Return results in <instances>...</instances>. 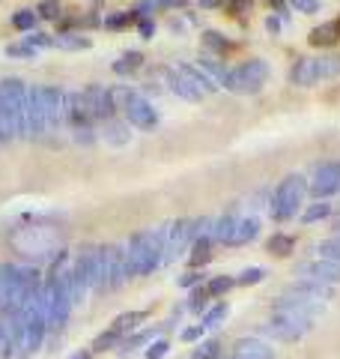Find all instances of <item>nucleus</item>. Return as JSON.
I'll return each instance as SVG.
<instances>
[{"mask_svg":"<svg viewBox=\"0 0 340 359\" xmlns=\"http://www.w3.org/2000/svg\"><path fill=\"white\" fill-rule=\"evenodd\" d=\"M164 240H167V224L132 233V240L126 243L129 273L132 276H153L158 266H164Z\"/></svg>","mask_w":340,"mask_h":359,"instance_id":"nucleus-1","label":"nucleus"},{"mask_svg":"<svg viewBox=\"0 0 340 359\" xmlns=\"http://www.w3.org/2000/svg\"><path fill=\"white\" fill-rule=\"evenodd\" d=\"M304 198H308V180L302 174H290L283 177L275 195H271V204H269V212L275 222H290L299 216V210L304 204Z\"/></svg>","mask_w":340,"mask_h":359,"instance_id":"nucleus-2","label":"nucleus"},{"mask_svg":"<svg viewBox=\"0 0 340 359\" xmlns=\"http://www.w3.org/2000/svg\"><path fill=\"white\" fill-rule=\"evenodd\" d=\"M266 81H269V63L263 57H251L239 66H233V69H227V78L221 81V87H227L230 93L251 96V93H260Z\"/></svg>","mask_w":340,"mask_h":359,"instance_id":"nucleus-3","label":"nucleus"},{"mask_svg":"<svg viewBox=\"0 0 340 359\" xmlns=\"http://www.w3.org/2000/svg\"><path fill=\"white\" fill-rule=\"evenodd\" d=\"M311 330H313V320L302 318V314H290V311H271V318L263 323V332H269L281 344H296Z\"/></svg>","mask_w":340,"mask_h":359,"instance_id":"nucleus-4","label":"nucleus"},{"mask_svg":"<svg viewBox=\"0 0 340 359\" xmlns=\"http://www.w3.org/2000/svg\"><path fill=\"white\" fill-rule=\"evenodd\" d=\"M0 96L13 117L15 138H27V84L21 78H0Z\"/></svg>","mask_w":340,"mask_h":359,"instance_id":"nucleus-5","label":"nucleus"},{"mask_svg":"<svg viewBox=\"0 0 340 359\" xmlns=\"http://www.w3.org/2000/svg\"><path fill=\"white\" fill-rule=\"evenodd\" d=\"M129 278L132 273H129L126 245H120V243L105 245V290H120Z\"/></svg>","mask_w":340,"mask_h":359,"instance_id":"nucleus-6","label":"nucleus"},{"mask_svg":"<svg viewBox=\"0 0 340 359\" xmlns=\"http://www.w3.org/2000/svg\"><path fill=\"white\" fill-rule=\"evenodd\" d=\"M194 243V219H176L167 224L164 240V264H173L179 255H185Z\"/></svg>","mask_w":340,"mask_h":359,"instance_id":"nucleus-7","label":"nucleus"},{"mask_svg":"<svg viewBox=\"0 0 340 359\" xmlns=\"http://www.w3.org/2000/svg\"><path fill=\"white\" fill-rule=\"evenodd\" d=\"M84 96V105L90 111V120H99V123H108L113 120V114H117V102H113V93L111 87H101V84H90L81 90Z\"/></svg>","mask_w":340,"mask_h":359,"instance_id":"nucleus-8","label":"nucleus"},{"mask_svg":"<svg viewBox=\"0 0 340 359\" xmlns=\"http://www.w3.org/2000/svg\"><path fill=\"white\" fill-rule=\"evenodd\" d=\"M308 192L316 198V201H328L332 195L340 192V162H323L316 165V171L308 183Z\"/></svg>","mask_w":340,"mask_h":359,"instance_id":"nucleus-9","label":"nucleus"},{"mask_svg":"<svg viewBox=\"0 0 340 359\" xmlns=\"http://www.w3.org/2000/svg\"><path fill=\"white\" fill-rule=\"evenodd\" d=\"M122 111H126L129 126L141 129V132H150V129L158 126V111H155V105L143 93H132V99L122 105Z\"/></svg>","mask_w":340,"mask_h":359,"instance_id":"nucleus-10","label":"nucleus"},{"mask_svg":"<svg viewBox=\"0 0 340 359\" xmlns=\"http://www.w3.org/2000/svg\"><path fill=\"white\" fill-rule=\"evenodd\" d=\"M296 276L299 278H311V282H323L328 287H337L340 285V264L323 261V257H313V261H302L296 266Z\"/></svg>","mask_w":340,"mask_h":359,"instance_id":"nucleus-11","label":"nucleus"},{"mask_svg":"<svg viewBox=\"0 0 340 359\" xmlns=\"http://www.w3.org/2000/svg\"><path fill=\"white\" fill-rule=\"evenodd\" d=\"M39 96H42L45 120H48V132L60 129V123H66V93L60 87H54V84H42Z\"/></svg>","mask_w":340,"mask_h":359,"instance_id":"nucleus-12","label":"nucleus"},{"mask_svg":"<svg viewBox=\"0 0 340 359\" xmlns=\"http://www.w3.org/2000/svg\"><path fill=\"white\" fill-rule=\"evenodd\" d=\"M48 135V120H45V111H42V96H39V87H27V138L36 141Z\"/></svg>","mask_w":340,"mask_h":359,"instance_id":"nucleus-13","label":"nucleus"},{"mask_svg":"<svg viewBox=\"0 0 340 359\" xmlns=\"http://www.w3.org/2000/svg\"><path fill=\"white\" fill-rule=\"evenodd\" d=\"M227 359H275V347L263 339H239Z\"/></svg>","mask_w":340,"mask_h":359,"instance_id":"nucleus-14","label":"nucleus"},{"mask_svg":"<svg viewBox=\"0 0 340 359\" xmlns=\"http://www.w3.org/2000/svg\"><path fill=\"white\" fill-rule=\"evenodd\" d=\"M162 72H164L167 90H170V93H173V96L185 99V102H200V99H203V93H200V90H197L194 84H191L188 78H185L183 72H179V69H162Z\"/></svg>","mask_w":340,"mask_h":359,"instance_id":"nucleus-15","label":"nucleus"},{"mask_svg":"<svg viewBox=\"0 0 340 359\" xmlns=\"http://www.w3.org/2000/svg\"><path fill=\"white\" fill-rule=\"evenodd\" d=\"M320 81V60L316 57H299L290 69V84L296 87H313Z\"/></svg>","mask_w":340,"mask_h":359,"instance_id":"nucleus-16","label":"nucleus"},{"mask_svg":"<svg viewBox=\"0 0 340 359\" xmlns=\"http://www.w3.org/2000/svg\"><path fill=\"white\" fill-rule=\"evenodd\" d=\"M66 126H69V129L93 126V120H90V111L84 105L81 90H75V93H66Z\"/></svg>","mask_w":340,"mask_h":359,"instance_id":"nucleus-17","label":"nucleus"},{"mask_svg":"<svg viewBox=\"0 0 340 359\" xmlns=\"http://www.w3.org/2000/svg\"><path fill=\"white\" fill-rule=\"evenodd\" d=\"M146 318H150V311H146V309L122 311V314H120V318H113V320L108 323V327H111L113 332H117V335H120V339H129V335H132L134 330H141V323H143Z\"/></svg>","mask_w":340,"mask_h":359,"instance_id":"nucleus-18","label":"nucleus"},{"mask_svg":"<svg viewBox=\"0 0 340 359\" xmlns=\"http://www.w3.org/2000/svg\"><path fill=\"white\" fill-rule=\"evenodd\" d=\"M260 228H263V224H260V219L257 216H248V219H239L236 222V231H233V237H230V249H239V245H248L251 240H257L260 237Z\"/></svg>","mask_w":340,"mask_h":359,"instance_id":"nucleus-19","label":"nucleus"},{"mask_svg":"<svg viewBox=\"0 0 340 359\" xmlns=\"http://www.w3.org/2000/svg\"><path fill=\"white\" fill-rule=\"evenodd\" d=\"M308 42L313 45V48H332V45H337V42H340V18L325 21V25L313 27L311 36H308Z\"/></svg>","mask_w":340,"mask_h":359,"instance_id":"nucleus-20","label":"nucleus"},{"mask_svg":"<svg viewBox=\"0 0 340 359\" xmlns=\"http://www.w3.org/2000/svg\"><path fill=\"white\" fill-rule=\"evenodd\" d=\"M167 327H164V323H162V327H150V330H134L132 335H129V339H122V344H120V353L122 356H129V353H134V351H141V347H146V344H150V341H155L158 339V335H162Z\"/></svg>","mask_w":340,"mask_h":359,"instance_id":"nucleus-21","label":"nucleus"},{"mask_svg":"<svg viewBox=\"0 0 340 359\" xmlns=\"http://www.w3.org/2000/svg\"><path fill=\"white\" fill-rule=\"evenodd\" d=\"M290 290H296V294L308 297V299H316V302L334 299V287H328V285H323V282H311V278H296Z\"/></svg>","mask_w":340,"mask_h":359,"instance_id":"nucleus-22","label":"nucleus"},{"mask_svg":"<svg viewBox=\"0 0 340 359\" xmlns=\"http://www.w3.org/2000/svg\"><path fill=\"white\" fill-rule=\"evenodd\" d=\"M212 257H215L212 237H200V240L191 243V249H188V269H203Z\"/></svg>","mask_w":340,"mask_h":359,"instance_id":"nucleus-23","label":"nucleus"},{"mask_svg":"<svg viewBox=\"0 0 340 359\" xmlns=\"http://www.w3.org/2000/svg\"><path fill=\"white\" fill-rule=\"evenodd\" d=\"M176 69H179V72H183V75L188 78V81H191V84H194V87L200 90V93H203V96H209V93H218V90H221V87H218V84H215V81H212V78H209L206 72H203V69H197V66H194V63H179V66H176Z\"/></svg>","mask_w":340,"mask_h":359,"instance_id":"nucleus-24","label":"nucleus"},{"mask_svg":"<svg viewBox=\"0 0 340 359\" xmlns=\"http://www.w3.org/2000/svg\"><path fill=\"white\" fill-rule=\"evenodd\" d=\"M101 138H105L111 147H126V144L132 141V132H129V123H122V120H108L105 126H101Z\"/></svg>","mask_w":340,"mask_h":359,"instance_id":"nucleus-25","label":"nucleus"},{"mask_svg":"<svg viewBox=\"0 0 340 359\" xmlns=\"http://www.w3.org/2000/svg\"><path fill=\"white\" fill-rule=\"evenodd\" d=\"M18 356V347L13 339V320H9V311L0 309V359H13Z\"/></svg>","mask_w":340,"mask_h":359,"instance_id":"nucleus-26","label":"nucleus"},{"mask_svg":"<svg viewBox=\"0 0 340 359\" xmlns=\"http://www.w3.org/2000/svg\"><path fill=\"white\" fill-rule=\"evenodd\" d=\"M236 222H239V216H233V212H224V216H218L212 222V243L215 245H227L236 231Z\"/></svg>","mask_w":340,"mask_h":359,"instance_id":"nucleus-27","label":"nucleus"},{"mask_svg":"<svg viewBox=\"0 0 340 359\" xmlns=\"http://www.w3.org/2000/svg\"><path fill=\"white\" fill-rule=\"evenodd\" d=\"M227 318H230V306L221 299H215L212 306L200 314V323H203V330H218L221 323H227Z\"/></svg>","mask_w":340,"mask_h":359,"instance_id":"nucleus-28","label":"nucleus"},{"mask_svg":"<svg viewBox=\"0 0 340 359\" xmlns=\"http://www.w3.org/2000/svg\"><path fill=\"white\" fill-rule=\"evenodd\" d=\"M292 249H296V237H290V233H275V237H269L266 240V252L271 257H290Z\"/></svg>","mask_w":340,"mask_h":359,"instance_id":"nucleus-29","label":"nucleus"},{"mask_svg":"<svg viewBox=\"0 0 340 359\" xmlns=\"http://www.w3.org/2000/svg\"><path fill=\"white\" fill-rule=\"evenodd\" d=\"M54 48H60V51H84L90 48V36H84V33H57L54 36Z\"/></svg>","mask_w":340,"mask_h":359,"instance_id":"nucleus-30","label":"nucleus"},{"mask_svg":"<svg viewBox=\"0 0 340 359\" xmlns=\"http://www.w3.org/2000/svg\"><path fill=\"white\" fill-rule=\"evenodd\" d=\"M334 212V207L328 204V201H313L302 210V224H316V222H325L328 216Z\"/></svg>","mask_w":340,"mask_h":359,"instance_id":"nucleus-31","label":"nucleus"},{"mask_svg":"<svg viewBox=\"0 0 340 359\" xmlns=\"http://www.w3.org/2000/svg\"><path fill=\"white\" fill-rule=\"evenodd\" d=\"M191 359H224V344L221 339H203L194 344Z\"/></svg>","mask_w":340,"mask_h":359,"instance_id":"nucleus-32","label":"nucleus"},{"mask_svg":"<svg viewBox=\"0 0 340 359\" xmlns=\"http://www.w3.org/2000/svg\"><path fill=\"white\" fill-rule=\"evenodd\" d=\"M203 287L209 290L212 299H221V297H227V294H230V290L236 287V276H209Z\"/></svg>","mask_w":340,"mask_h":359,"instance_id":"nucleus-33","label":"nucleus"},{"mask_svg":"<svg viewBox=\"0 0 340 359\" xmlns=\"http://www.w3.org/2000/svg\"><path fill=\"white\" fill-rule=\"evenodd\" d=\"M203 285H206V282H203ZM194 287V290H188V302H185V311H194V314H203V311H206L209 306H212V297H209V290L206 287Z\"/></svg>","mask_w":340,"mask_h":359,"instance_id":"nucleus-34","label":"nucleus"},{"mask_svg":"<svg viewBox=\"0 0 340 359\" xmlns=\"http://www.w3.org/2000/svg\"><path fill=\"white\" fill-rule=\"evenodd\" d=\"M143 66V51H126L120 60H113V72L117 75H132Z\"/></svg>","mask_w":340,"mask_h":359,"instance_id":"nucleus-35","label":"nucleus"},{"mask_svg":"<svg viewBox=\"0 0 340 359\" xmlns=\"http://www.w3.org/2000/svg\"><path fill=\"white\" fill-rule=\"evenodd\" d=\"M269 269L266 266H245L239 276H236V287H254L260 282H266Z\"/></svg>","mask_w":340,"mask_h":359,"instance_id":"nucleus-36","label":"nucleus"},{"mask_svg":"<svg viewBox=\"0 0 340 359\" xmlns=\"http://www.w3.org/2000/svg\"><path fill=\"white\" fill-rule=\"evenodd\" d=\"M194 66H197V69L206 72V75H209V78H212V81L218 84V87H221V81L227 78V66H224V63H218L215 57H209V54H206V57H200Z\"/></svg>","mask_w":340,"mask_h":359,"instance_id":"nucleus-37","label":"nucleus"},{"mask_svg":"<svg viewBox=\"0 0 340 359\" xmlns=\"http://www.w3.org/2000/svg\"><path fill=\"white\" fill-rule=\"evenodd\" d=\"M200 39H203V48H209V51H230L233 48V42L218 30H203Z\"/></svg>","mask_w":340,"mask_h":359,"instance_id":"nucleus-38","label":"nucleus"},{"mask_svg":"<svg viewBox=\"0 0 340 359\" xmlns=\"http://www.w3.org/2000/svg\"><path fill=\"white\" fill-rule=\"evenodd\" d=\"M138 13H134V9H129V13H111L105 21H101V25H105L108 30H122V27H129V25H138Z\"/></svg>","mask_w":340,"mask_h":359,"instance_id":"nucleus-39","label":"nucleus"},{"mask_svg":"<svg viewBox=\"0 0 340 359\" xmlns=\"http://www.w3.org/2000/svg\"><path fill=\"white\" fill-rule=\"evenodd\" d=\"M36 9H18V13H13V27L21 30V33H30V30H36Z\"/></svg>","mask_w":340,"mask_h":359,"instance_id":"nucleus-40","label":"nucleus"},{"mask_svg":"<svg viewBox=\"0 0 340 359\" xmlns=\"http://www.w3.org/2000/svg\"><path fill=\"white\" fill-rule=\"evenodd\" d=\"M316 252H320L323 261L340 264V237H325L323 243H316Z\"/></svg>","mask_w":340,"mask_h":359,"instance_id":"nucleus-41","label":"nucleus"},{"mask_svg":"<svg viewBox=\"0 0 340 359\" xmlns=\"http://www.w3.org/2000/svg\"><path fill=\"white\" fill-rule=\"evenodd\" d=\"M15 141V132H13V117H9V108L0 96V144H9Z\"/></svg>","mask_w":340,"mask_h":359,"instance_id":"nucleus-42","label":"nucleus"},{"mask_svg":"<svg viewBox=\"0 0 340 359\" xmlns=\"http://www.w3.org/2000/svg\"><path fill=\"white\" fill-rule=\"evenodd\" d=\"M36 15L45 18V21H60L66 13H63V4H60V0H42V4L36 6Z\"/></svg>","mask_w":340,"mask_h":359,"instance_id":"nucleus-43","label":"nucleus"},{"mask_svg":"<svg viewBox=\"0 0 340 359\" xmlns=\"http://www.w3.org/2000/svg\"><path fill=\"white\" fill-rule=\"evenodd\" d=\"M206 273H203V269H188V273H183V276H179L176 278V285L179 287H185V290H194V287H200L203 282H206Z\"/></svg>","mask_w":340,"mask_h":359,"instance_id":"nucleus-44","label":"nucleus"},{"mask_svg":"<svg viewBox=\"0 0 340 359\" xmlns=\"http://www.w3.org/2000/svg\"><path fill=\"white\" fill-rule=\"evenodd\" d=\"M316 60H320V81L340 75V54H328V57H316Z\"/></svg>","mask_w":340,"mask_h":359,"instance_id":"nucleus-45","label":"nucleus"},{"mask_svg":"<svg viewBox=\"0 0 340 359\" xmlns=\"http://www.w3.org/2000/svg\"><path fill=\"white\" fill-rule=\"evenodd\" d=\"M167 353H170V341H167V339H162V335H158L155 341H150V344H146L143 359H164Z\"/></svg>","mask_w":340,"mask_h":359,"instance_id":"nucleus-46","label":"nucleus"},{"mask_svg":"<svg viewBox=\"0 0 340 359\" xmlns=\"http://www.w3.org/2000/svg\"><path fill=\"white\" fill-rule=\"evenodd\" d=\"M6 57H13V60H33V57H36V48H30L27 42H15V45H6Z\"/></svg>","mask_w":340,"mask_h":359,"instance_id":"nucleus-47","label":"nucleus"},{"mask_svg":"<svg viewBox=\"0 0 340 359\" xmlns=\"http://www.w3.org/2000/svg\"><path fill=\"white\" fill-rule=\"evenodd\" d=\"M24 42L30 45V48H54V36L51 33H39V30H30V36H24Z\"/></svg>","mask_w":340,"mask_h":359,"instance_id":"nucleus-48","label":"nucleus"},{"mask_svg":"<svg viewBox=\"0 0 340 359\" xmlns=\"http://www.w3.org/2000/svg\"><path fill=\"white\" fill-rule=\"evenodd\" d=\"M203 335H206L203 323H194V327H185L183 332H179V339H183L185 344H197V341H203Z\"/></svg>","mask_w":340,"mask_h":359,"instance_id":"nucleus-49","label":"nucleus"},{"mask_svg":"<svg viewBox=\"0 0 340 359\" xmlns=\"http://www.w3.org/2000/svg\"><path fill=\"white\" fill-rule=\"evenodd\" d=\"M290 6L302 15H316L320 13V0H290Z\"/></svg>","mask_w":340,"mask_h":359,"instance_id":"nucleus-50","label":"nucleus"},{"mask_svg":"<svg viewBox=\"0 0 340 359\" xmlns=\"http://www.w3.org/2000/svg\"><path fill=\"white\" fill-rule=\"evenodd\" d=\"M72 138H75L78 144H93L99 135H96L93 126H78V129H72Z\"/></svg>","mask_w":340,"mask_h":359,"instance_id":"nucleus-51","label":"nucleus"},{"mask_svg":"<svg viewBox=\"0 0 340 359\" xmlns=\"http://www.w3.org/2000/svg\"><path fill=\"white\" fill-rule=\"evenodd\" d=\"M138 33H141V39H153L155 36V21L153 18H138Z\"/></svg>","mask_w":340,"mask_h":359,"instance_id":"nucleus-52","label":"nucleus"},{"mask_svg":"<svg viewBox=\"0 0 340 359\" xmlns=\"http://www.w3.org/2000/svg\"><path fill=\"white\" fill-rule=\"evenodd\" d=\"M185 4H188V0H153V9L164 13V9H183Z\"/></svg>","mask_w":340,"mask_h":359,"instance_id":"nucleus-53","label":"nucleus"},{"mask_svg":"<svg viewBox=\"0 0 340 359\" xmlns=\"http://www.w3.org/2000/svg\"><path fill=\"white\" fill-rule=\"evenodd\" d=\"M248 6H251V0H224V9H230L236 15H242Z\"/></svg>","mask_w":340,"mask_h":359,"instance_id":"nucleus-54","label":"nucleus"},{"mask_svg":"<svg viewBox=\"0 0 340 359\" xmlns=\"http://www.w3.org/2000/svg\"><path fill=\"white\" fill-rule=\"evenodd\" d=\"M266 27H269V33H278L281 30V18L278 15H269L266 18Z\"/></svg>","mask_w":340,"mask_h":359,"instance_id":"nucleus-55","label":"nucleus"},{"mask_svg":"<svg viewBox=\"0 0 340 359\" xmlns=\"http://www.w3.org/2000/svg\"><path fill=\"white\" fill-rule=\"evenodd\" d=\"M93 356H96V353L90 351V347H84V351H75V353H72L69 359H93Z\"/></svg>","mask_w":340,"mask_h":359,"instance_id":"nucleus-56","label":"nucleus"},{"mask_svg":"<svg viewBox=\"0 0 340 359\" xmlns=\"http://www.w3.org/2000/svg\"><path fill=\"white\" fill-rule=\"evenodd\" d=\"M221 0H200V9H221Z\"/></svg>","mask_w":340,"mask_h":359,"instance_id":"nucleus-57","label":"nucleus"}]
</instances>
